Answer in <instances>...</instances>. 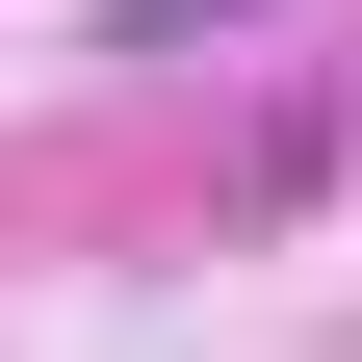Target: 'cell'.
<instances>
[{
    "instance_id": "6da1fadb",
    "label": "cell",
    "mask_w": 362,
    "mask_h": 362,
    "mask_svg": "<svg viewBox=\"0 0 362 362\" xmlns=\"http://www.w3.org/2000/svg\"><path fill=\"white\" fill-rule=\"evenodd\" d=\"M233 26H285V0H129V52H233Z\"/></svg>"
}]
</instances>
